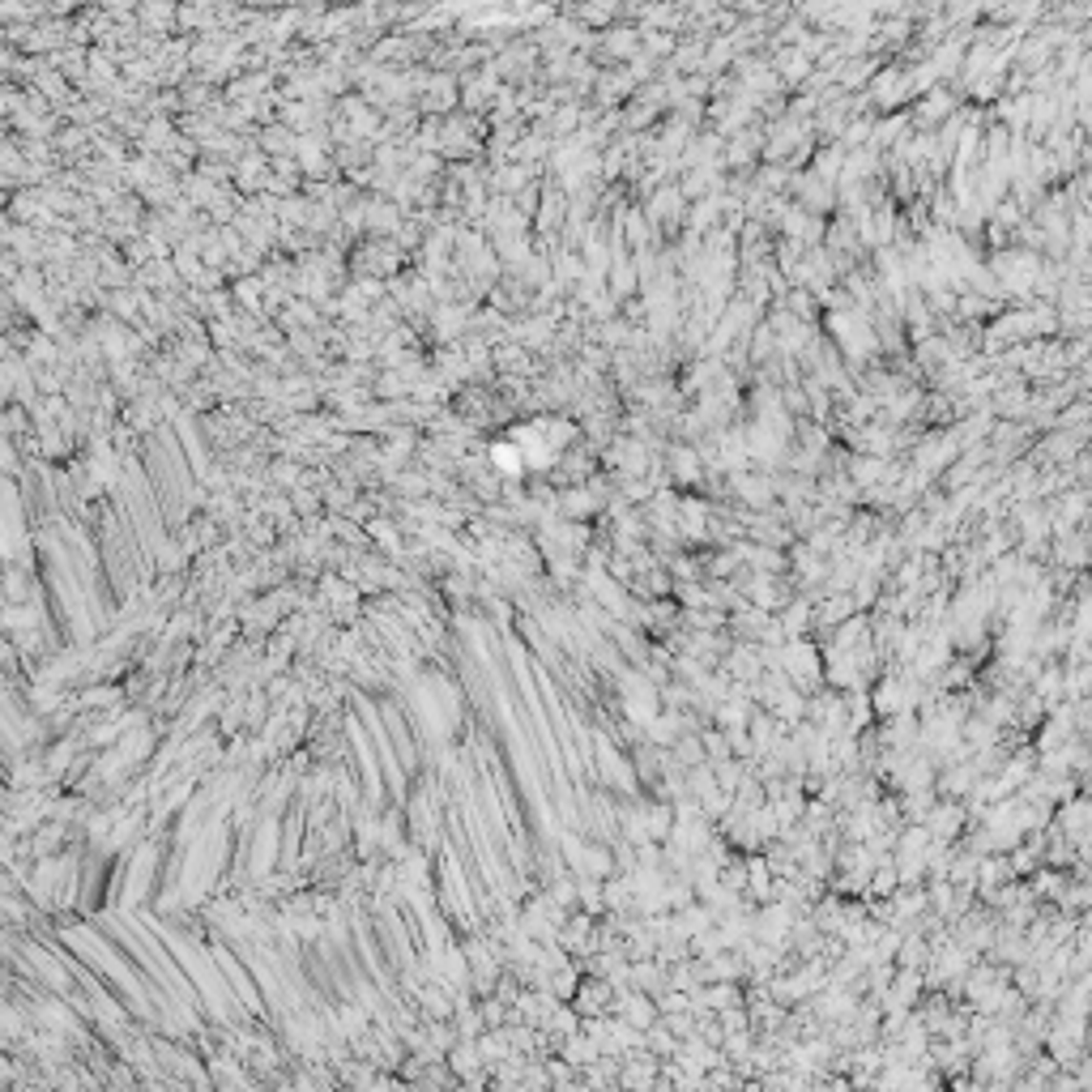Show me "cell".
Wrapping results in <instances>:
<instances>
[{"instance_id":"1","label":"cell","mask_w":1092,"mask_h":1092,"mask_svg":"<svg viewBox=\"0 0 1092 1092\" xmlns=\"http://www.w3.org/2000/svg\"><path fill=\"white\" fill-rule=\"evenodd\" d=\"M965 824H969L965 806H960V803H948V798H939V803L931 806V815L922 820V828L931 832V841H939V846H956V841L965 837Z\"/></svg>"},{"instance_id":"2","label":"cell","mask_w":1092,"mask_h":1092,"mask_svg":"<svg viewBox=\"0 0 1092 1092\" xmlns=\"http://www.w3.org/2000/svg\"><path fill=\"white\" fill-rule=\"evenodd\" d=\"M610 1020H623V1024H632V1029H653L657 1024V1007H653V998L649 995H636V990H614V998H610Z\"/></svg>"},{"instance_id":"3","label":"cell","mask_w":1092,"mask_h":1092,"mask_svg":"<svg viewBox=\"0 0 1092 1092\" xmlns=\"http://www.w3.org/2000/svg\"><path fill=\"white\" fill-rule=\"evenodd\" d=\"M657 1067H662V1059H653L649 1050H628V1054H623V1062H619L614 1084H619L623 1092H645L657 1080Z\"/></svg>"},{"instance_id":"4","label":"cell","mask_w":1092,"mask_h":1092,"mask_svg":"<svg viewBox=\"0 0 1092 1092\" xmlns=\"http://www.w3.org/2000/svg\"><path fill=\"white\" fill-rule=\"evenodd\" d=\"M610 998H614V990H610L607 977H581V986H576V995L567 1007H572L581 1020H593V1016L610 1012Z\"/></svg>"},{"instance_id":"5","label":"cell","mask_w":1092,"mask_h":1092,"mask_svg":"<svg viewBox=\"0 0 1092 1092\" xmlns=\"http://www.w3.org/2000/svg\"><path fill=\"white\" fill-rule=\"evenodd\" d=\"M709 926H713V917H709V910H704V905H687V910H674V913H670V934H674V939H683V943L696 939L700 931H709Z\"/></svg>"},{"instance_id":"6","label":"cell","mask_w":1092,"mask_h":1092,"mask_svg":"<svg viewBox=\"0 0 1092 1092\" xmlns=\"http://www.w3.org/2000/svg\"><path fill=\"white\" fill-rule=\"evenodd\" d=\"M555 1059H564L567 1067L581 1071V1067H589V1062H598L602 1054H598V1041H589L585 1033H576V1037H564V1041H559Z\"/></svg>"},{"instance_id":"7","label":"cell","mask_w":1092,"mask_h":1092,"mask_svg":"<svg viewBox=\"0 0 1092 1092\" xmlns=\"http://www.w3.org/2000/svg\"><path fill=\"white\" fill-rule=\"evenodd\" d=\"M670 470H674L678 482H696V479H700V453H696L692 444L670 448Z\"/></svg>"},{"instance_id":"8","label":"cell","mask_w":1092,"mask_h":1092,"mask_svg":"<svg viewBox=\"0 0 1092 1092\" xmlns=\"http://www.w3.org/2000/svg\"><path fill=\"white\" fill-rule=\"evenodd\" d=\"M576 986H581V973H576V965H572V960H567V965H564V969L546 973V990H550V995H555V998H559V1003H572Z\"/></svg>"},{"instance_id":"9","label":"cell","mask_w":1092,"mask_h":1092,"mask_svg":"<svg viewBox=\"0 0 1092 1092\" xmlns=\"http://www.w3.org/2000/svg\"><path fill=\"white\" fill-rule=\"evenodd\" d=\"M645 1050L653 1054V1059H674V1054H678V1041L662 1029V1024H653V1029H645Z\"/></svg>"},{"instance_id":"10","label":"cell","mask_w":1092,"mask_h":1092,"mask_svg":"<svg viewBox=\"0 0 1092 1092\" xmlns=\"http://www.w3.org/2000/svg\"><path fill=\"white\" fill-rule=\"evenodd\" d=\"M559 508H564V517H567V521H585V517L593 512V495H589V491H564Z\"/></svg>"},{"instance_id":"11","label":"cell","mask_w":1092,"mask_h":1092,"mask_svg":"<svg viewBox=\"0 0 1092 1092\" xmlns=\"http://www.w3.org/2000/svg\"><path fill=\"white\" fill-rule=\"evenodd\" d=\"M491 457H495V465H500L503 474H521V470H525V461H521V448H517V444H495Z\"/></svg>"},{"instance_id":"12","label":"cell","mask_w":1092,"mask_h":1092,"mask_svg":"<svg viewBox=\"0 0 1092 1092\" xmlns=\"http://www.w3.org/2000/svg\"><path fill=\"white\" fill-rule=\"evenodd\" d=\"M717 1020H721V1029H726V1037H730V1033H751L747 1007H730V1012H717Z\"/></svg>"},{"instance_id":"13","label":"cell","mask_w":1092,"mask_h":1092,"mask_svg":"<svg viewBox=\"0 0 1092 1092\" xmlns=\"http://www.w3.org/2000/svg\"><path fill=\"white\" fill-rule=\"evenodd\" d=\"M431 1037H436L439 1050H453V1045H457V1033L448 1029V1024H431Z\"/></svg>"}]
</instances>
